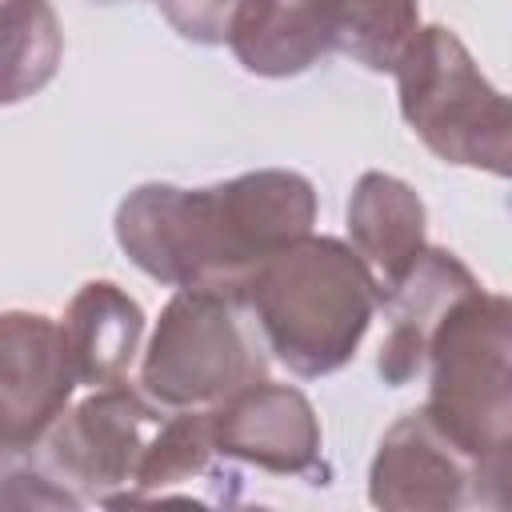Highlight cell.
<instances>
[{"label":"cell","instance_id":"obj_1","mask_svg":"<svg viewBox=\"0 0 512 512\" xmlns=\"http://www.w3.org/2000/svg\"><path fill=\"white\" fill-rule=\"evenodd\" d=\"M316 188L288 168H256L208 188L136 184L116 208V244L152 280L240 300L252 268L312 232Z\"/></svg>","mask_w":512,"mask_h":512},{"label":"cell","instance_id":"obj_2","mask_svg":"<svg viewBox=\"0 0 512 512\" xmlns=\"http://www.w3.org/2000/svg\"><path fill=\"white\" fill-rule=\"evenodd\" d=\"M240 304L264 352L288 372L316 380L356 356L380 308V288L352 244L304 232L252 268Z\"/></svg>","mask_w":512,"mask_h":512},{"label":"cell","instance_id":"obj_3","mask_svg":"<svg viewBox=\"0 0 512 512\" xmlns=\"http://www.w3.org/2000/svg\"><path fill=\"white\" fill-rule=\"evenodd\" d=\"M428 420L492 480H512V304L464 292L428 340Z\"/></svg>","mask_w":512,"mask_h":512},{"label":"cell","instance_id":"obj_4","mask_svg":"<svg viewBox=\"0 0 512 512\" xmlns=\"http://www.w3.org/2000/svg\"><path fill=\"white\" fill-rule=\"evenodd\" d=\"M400 116L420 144L456 168L508 176V96L480 72L464 40L444 24H420L392 68Z\"/></svg>","mask_w":512,"mask_h":512},{"label":"cell","instance_id":"obj_5","mask_svg":"<svg viewBox=\"0 0 512 512\" xmlns=\"http://www.w3.org/2000/svg\"><path fill=\"white\" fill-rule=\"evenodd\" d=\"M268 376V356L244 304L212 288H176L140 360V388L160 408H212Z\"/></svg>","mask_w":512,"mask_h":512},{"label":"cell","instance_id":"obj_6","mask_svg":"<svg viewBox=\"0 0 512 512\" xmlns=\"http://www.w3.org/2000/svg\"><path fill=\"white\" fill-rule=\"evenodd\" d=\"M164 416L168 408L140 396L124 380L92 388V396L56 416L28 456L80 504L116 508L128 496L140 456Z\"/></svg>","mask_w":512,"mask_h":512},{"label":"cell","instance_id":"obj_7","mask_svg":"<svg viewBox=\"0 0 512 512\" xmlns=\"http://www.w3.org/2000/svg\"><path fill=\"white\" fill-rule=\"evenodd\" d=\"M368 500L388 512L508 508V484L492 480L428 420L424 408H416L380 436L368 468Z\"/></svg>","mask_w":512,"mask_h":512},{"label":"cell","instance_id":"obj_8","mask_svg":"<svg viewBox=\"0 0 512 512\" xmlns=\"http://www.w3.org/2000/svg\"><path fill=\"white\" fill-rule=\"evenodd\" d=\"M212 444L220 460L252 464L272 476H300L312 484L328 480L324 432L312 400L292 384L256 380L208 408Z\"/></svg>","mask_w":512,"mask_h":512},{"label":"cell","instance_id":"obj_9","mask_svg":"<svg viewBox=\"0 0 512 512\" xmlns=\"http://www.w3.org/2000/svg\"><path fill=\"white\" fill-rule=\"evenodd\" d=\"M76 368L60 320L28 308L0 312V432L24 456L72 404Z\"/></svg>","mask_w":512,"mask_h":512},{"label":"cell","instance_id":"obj_10","mask_svg":"<svg viewBox=\"0 0 512 512\" xmlns=\"http://www.w3.org/2000/svg\"><path fill=\"white\" fill-rule=\"evenodd\" d=\"M472 288H480V280L456 252L428 244L416 256V264L404 272V280L380 300V308L388 316V332L376 352V372L388 388H404L424 372L432 328Z\"/></svg>","mask_w":512,"mask_h":512},{"label":"cell","instance_id":"obj_11","mask_svg":"<svg viewBox=\"0 0 512 512\" xmlns=\"http://www.w3.org/2000/svg\"><path fill=\"white\" fill-rule=\"evenodd\" d=\"M352 252L372 272L380 300L428 248V212L412 184L392 172H364L344 208Z\"/></svg>","mask_w":512,"mask_h":512},{"label":"cell","instance_id":"obj_12","mask_svg":"<svg viewBox=\"0 0 512 512\" xmlns=\"http://www.w3.org/2000/svg\"><path fill=\"white\" fill-rule=\"evenodd\" d=\"M224 44L252 76H300L336 52L328 0H240Z\"/></svg>","mask_w":512,"mask_h":512},{"label":"cell","instance_id":"obj_13","mask_svg":"<svg viewBox=\"0 0 512 512\" xmlns=\"http://www.w3.org/2000/svg\"><path fill=\"white\" fill-rule=\"evenodd\" d=\"M76 384L108 388L120 384L140 352L144 308L116 280H88L76 288L60 316Z\"/></svg>","mask_w":512,"mask_h":512},{"label":"cell","instance_id":"obj_14","mask_svg":"<svg viewBox=\"0 0 512 512\" xmlns=\"http://www.w3.org/2000/svg\"><path fill=\"white\" fill-rule=\"evenodd\" d=\"M216 444H212V424L208 408H168V416L156 424L136 480L120 504H144V500H164L172 488L192 484V480H224L232 472H216ZM116 504V508H120Z\"/></svg>","mask_w":512,"mask_h":512},{"label":"cell","instance_id":"obj_15","mask_svg":"<svg viewBox=\"0 0 512 512\" xmlns=\"http://www.w3.org/2000/svg\"><path fill=\"white\" fill-rule=\"evenodd\" d=\"M64 60L52 0H0V108L44 92Z\"/></svg>","mask_w":512,"mask_h":512},{"label":"cell","instance_id":"obj_16","mask_svg":"<svg viewBox=\"0 0 512 512\" xmlns=\"http://www.w3.org/2000/svg\"><path fill=\"white\" fill-rule=\"evenodd\" d=\"M336 52L368 72H388L420 28V0H328Z\"/></svg>","mask_w":512,"mask_h":512},{"label":"cell","instance_id":"obj_17","mask_svg":"<svg viewBox=\"0 0 512 512\" xmlns=\"http://www.w3.org/2000/svg\"><path fill=\"white\" fill-rule=\"evenodd\" d=\"M176 36L192 44H224L240 0H152Z\"/></svg>","mask_w":512,"mask_h":512},{"label":"cell","instance_id":"obj_18","mask_svg":"<svg viewBox=\"0 0 512 512\" xmlns=\"http://www.w3.org/2000/svg\"><path fill=\"white\" fill-rule=\"evenodd\" d=\"M0 508H80V500L44 468L16 464L0 476Z\"/></svg>","mask_w":512,"mask_h":512},{"label":"cell","instance_id":"obj_19","mask_svg":"<svg viewBox=\"0 0 512 512\" xmlns=\"http://www.w3.org/2000/svg\"><path fill=\"white\" fill-rule=\"evenodd\" d=\"M20 456H24V452H20V448H12V440L0 432V476H4L8 468H16V464H20Z\"/></svg>","mask_w":512,"mask_h":512},{"label":"cell","instance_id":"obj_20","mask_svg":"<svg viewBox=\"0 0 512 512\" xmlns=\"http://www.w3.org/2000/svg\"><path fill=\"white\" fill-rule=\"evenodd\" d=\"M92 4H124V0H92Z\"/></svg>","mask_w":512,"mask_h":512}]
</instances>
